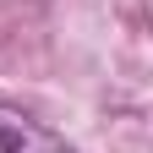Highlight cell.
Masks as SVG:
<instances>
[{
	"label": "cell",
	"mask_w": 153,
	"mask_h": 153,
	"mask_svg": "<svg viewBox=\"0 0 153 153\" xmlns=\"http://www.w3.org/2000/svg\"><path fill=\"white\" fill-rule=\"evenodd\" d=\"M0 153H71V142L44 120H33L27 109L0 104Z\"/></svg>",
	"instance_id": "cell-1"
}]
</instances>
